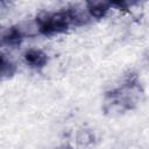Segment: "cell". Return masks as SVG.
Instances as JSON below:
<instances>
[{
	"mask_svg": "<svg viewBox=\"0 0 149 149\" xmlns=\"http://www.w3.org/2000/svg\"><path fill=\"white\" fill-rule=\"evenodd\" d=\"M143 90L136 77H129L122 85L109 91L104 101V111L108 115H118L133 109L141 100Z\"/></svg>",
	"mask_w": 149,
	"mask_h": 149,
	"instance_id": "6da1fadb",
	"label": "cell"
},
{
	"mask_svg": "<svg viewBox=\"0 0 149 149\" xmlns=\"http://www.w3.org/2000/svg\"><path fill=\"white\" fill-rule=\"evenodd\" d=\"M38 30L41 34L50 36L64 33L70 26H79L85 22L83 15L74 8H69L59 12L42 13L36 17Z\"/></svg>",
	"mask_w": 149,
	"mask_h": 149,
	"instance_id": "7a4b0ae2",
	"label": "cell"
},
{
	"mask_svg": "<svg viewBox=\"0 0 149 149\" xmlns=\"http://www.w3.org/2000/svg\"><path fill=\"white\" fill-rule=\"evenodd\" d=\"M24 62L33 69H41L47 64L48 57L42 50L29 49L24 52Z\"/></svg>",
	"mask_w": 149,
	"mask_h": 149,
	"instance_id": "3957f363",
	"label": "cell"
},
{
	"mask_svg": "<svg viewBox=\"0 0 149 149\" xmlns=\"http://www.w3.org/2000/svg\"><path fill=\"white\" fill-rule=\"evenodd\" d=\"M86 7H87V12L90 13V15L92 17L101 19L111 9L112 2H107V1H87L86 2Z\"/></svg>",
	"mask_w": 149,
	"mask_h": 149,
	"instance_id": "277c9868",
	"label": "cell"
},
{
	"mask_svg": "<svg viewBox=\"0 0 149 149\" xmlns=\"http://www.w3.org/2000/svg\"><path fill=\"white\" fill-rule=\"evenodd\" d=\"M22 40H23V33L17 27L8 28L2 35V43L12 48H16L17 45H20Z\"/></svg>",
	"mask_w": 149,
	"mask_h": 149,
	"instance_id": "5b68a950",
	"label": "cell"
},
{
	"mask_svg": "<svg viewBox=\"0 0 149 149\" xmlns=\"http://www.w3.org/2000/svg\"><path fill=\"white\" fill-rule=\"evenodd\" d=\"M15 72V65L5 57V55L1 56V76L2 78H9Z\"/></svg>",
	"mask_w": 149,
	"mask_h": 149,
	"instance_id": "8992f818",
	"label": "cell"
},
{
	"mask_svg": "<svg viewBox=\"0 0 149 149\" xmlns=\"http://www.w3.org/2000/svg\"><path fill=\"white\" fill-rule=\"evenodd\" d=\"M55 149H71L69 146H61V147H58V148H55Z\"/></svg>",
	"mask_w": 149,
	"mask_h": 149,
	"instance_id": "52a82bcc",
	"label": "cell"
}]
</instances>
